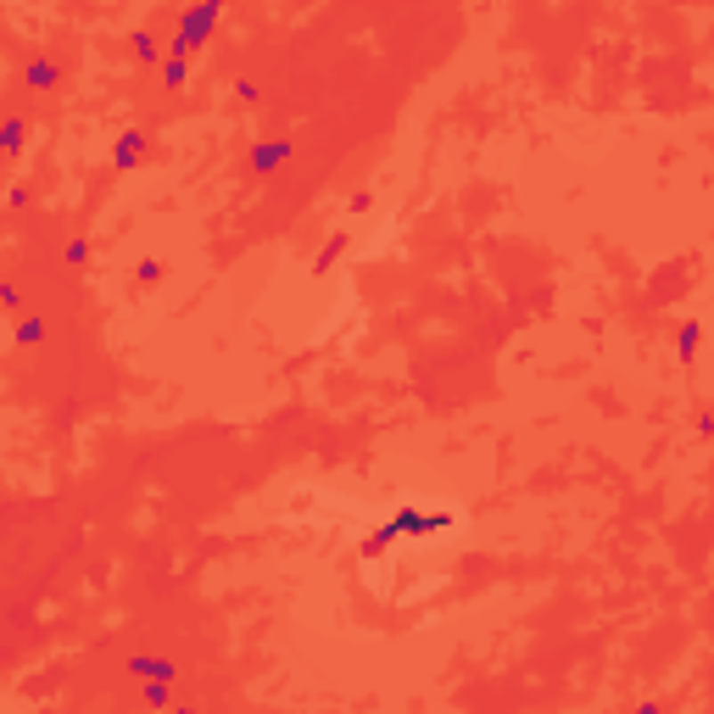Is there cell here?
I'll list each match as a JSON object with an SVG mask.
<instances>
[{"label": "cell", "instance_id": "cell-9", "mask_svg": "<svg viewBox=\"0 0 714 714\" xmlns=\"http://www.w3.org/2000/svg\"><path fill=\"white\" fill-rule=\"evenodd\" d=\"M134 56H140V61H157V68H162V45H157L151 28H134Z\"/></svg>", "mask_w": 714, "mask_h": 714}, {"label": "cell", "instance_id": "cell-11", "mask_svg": "<svg viewBox=\"0 0 714 714\" xmlns=\"http://www.w3.org/2000/svg\"><path fill=\"white\" fill-rule=\"evenodd\" d=\"M39 335H45V324H39L34 312H28V319H17V346H39Z\"/></svg>", "mask_w": 714, "mask_h": 714}, {"label": "cell", "instance_id": "cell-3", "mask_svg": "<svg viewBox=\"0 0 714 714\" xmlns=\"http://www.w3.org/2000/svg\"><path fill=\"white\" fill-rule=\"evenodd\" d=\"M296 157V140H257L251 145V174H274Z\"/></svg>", "mask_w": 714, "mask_h": 714}, {"label": "cell", "instance_id": "cell-6", "mask_svg": "<svg viewBox=\"0 0 714 714\" xmlns=\"http://www.w3.org/2000/svg\"><path fill=\"white\" fill-rule=\"evenodd\" d=\"M157 78L167 84V90H184V78H191V61H184V56H162Z\"/></svg>", "mask_w": 714, "mask_h": 714}, {"label": "cell", "instance_id": "cell-10", "mask_svg": "<svg viewBox=\"0 0 714 714\" xmlns=\"http://www.w3.org/2000/svg\"><path fill=\"white\" fill-rule=\"evenodd\" d=\"M145 709H174V692H167V681H145Z\"/></svg>", "mask_w": 714, "mask_h": 714}, {"label": "cell", "instance_id": "cell-12", "mask_svg": "<svg viewBox=\"0 0 714 714\" xmlns=\"http://www.w3.org/2000/svg\"><path fill=\"white\" fill-rule=\"evenodd\" d=\"M341 251H346V235H329V240H324V251H319V263H312V268H335V257H341Z\"/></svg>", "mask_w": 714, "mask_h": 714}, {"label": "cell", "instance_id": "cell-15", "mask_svg": "<svg viewBox=\"0 0 714 714\" xmlns=\"http://www.w3.org/2000/svg\"><path fill=\"white\" fill-rule=\"evenodd\" d=\"M174 714H201V709H174Z\"/></svg>", "mask_w": 714, "mask_h": 714}, {"label": "cell", "instance_id": "cell-1", "mask_svg": "<svg viewBox=\"0 0 714 714\" xmlns=\"http://www.w3.org/2000/svg\"><path fill=\"white\" fill-rule=\"evenodd\" d=\"M218 17H223V6L218 0H207V6H191L179 17V28H174V39H167V56H191V51H201L207 39H213V28H218Z\"/></svg>", "mask_w": 714, "mask_h": 714}, {"label": "cell", "instance_id": "cell-5", "mask_svg": "<svg viewBox=\"0 0 714 714\" xmlns=\"http://www.w3.org/2000/svg\"><path fill=\"white\" fill-rule=\"evenodd\" d=\"M145 145H151V140H145L140 129H129V134H118V145H112V167H134V162L145 157Z\"/></svg>", "mask_w": 714, "mask_h": 714}, {"label": "cell", "instance_id": "cell-13", "mask_svg": "<svg viewBox=\"0 0 714 714\" xmlns=\"http://www.w3.org/2000/svg\"><path fill=\"white\" fill-rule=\"evenodd\" d=\"M698 324H681V357H686V363H692V357H698Z\"/></svg>", "mask_w": 714, "mask_h": 714}, {"label": "cell", "instance_id": "cell-14", "mask_svg": "<svg viewBox=\"0 0 714 714\" xmlns=\"http://www.w3.org/2000/svg\"><path fill=\"white\" fill-rule=\"evenodd\" d=\"M140 280H145V285H157V280H162V263H157V257H145V263H140Z\"/></svg>", "mask_w": 714, "mask_h": 714}, {"label": "cell", "instance_id": "cell-4", "mask_svg": "<svg viewBox=\"0 0 714 714\" xmlns=\"http://www.w3.org/2000/svg\"><path fill=\"white\" fill-rule=\"evenodd\" d=\"M129 676L134 681H174L179 664L167 659V653H129Z\"/></svg>", "mask_w": 714, "mask_h": 714}, {"label": "cell", "instance_id": "cell-7", "mask_svg": "<svg viewBox=\"0 0 714 714\" xmlns=\"http://www.w3.org/2000/svg\"><path fill=\"white\" fill-rule=\"evenodd\" d=\"M23 134H28V123L23 118H6V123H0V151L17 157V151H23Z\"/></svg>", "mask_w": 714, "mask_h": 714}, {"label": "cell", "instance_id": "cell-8", "mask_svg": "<svg viewBox=\"0 0 714 714\" xmlns=\"http://www.w3.org/2000/svg\"><path fill=\"white\" fill-rule=\"evenodd\" d=\"M56 78H61L56 61H28V68H23V84H28V90H51Z\"/></svg>", "mask_w": 714, "mask_h": 714}, {"label": "cell", "instance_id": "cell-2", "mask_svg": "<svg viewBox=\"0 0 714 714\" xmlns=\"http://www.w3.org/2000/svg\"><path fill=\"white\" fill-rule=\"evenodd\" d=\"M447 524H452V514H441V508H435V514H413V508H402L396 519H385L380 531L369 536V553L385 548V541H396V536H435V531H447Z\"/></svg>", "mask_w": 714, "mask_h": 714}]
</instances>
